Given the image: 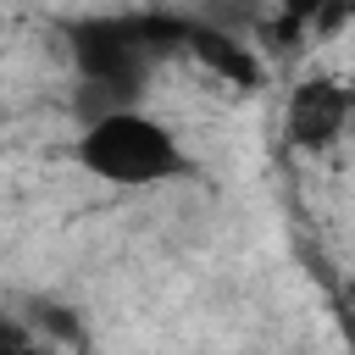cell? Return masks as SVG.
Wrapping results in <instances>:
<instances>
[{
    "mask_svg": "<svg viewBox=\"0 0 355 355\" xmlns=\"http://www.w3.org/2000/svg\"><path fill=\"white\" fill-rule=\"evenodd\" d=\"M78 161H83L94 178L116 183V189H144V183L178 178V172L189 166L183 150H178V139H172L155 116H144L139 105H122V111L89 122V128L78 133Z\"/></svg>",
    "mask_w": 355,
    "mask_h": 355,
    "instance_id": "6da1fadb",
    "label": "cell"
},
{
    "mask_svg": "<svg viewBox=\"0 0 355 355\" xmlns=\"http://www.w3.org/2000/svg\"><path fill=\"white\" fill-rule=\"evenodd\" d=\"M72 55H78V67H83L89 83H105L122 100H133L139 83H144V72H150V39H144V28L139 22H116V17L83 22Z\"/></svg>",
    "mask_w": 355,
    "mask_h": 355,
    "instance_id": "7a4b0ae2",
    "label": "cell"
},
{
    "mask_svg": "<svg viewBox=\"0 0 355 355\" xmlns=\"http://www.w3.org/2000/svg\"><path fill=\"white\" fill-rule=\"evenodd\" d=\"M349 122V89L333 83V78H305L294 83L288 94V111H283V128H288V144L294 150H327Z\"/></svg>",
    "mask_w": 355,
    "mask_h": 355,
    "instance_id": "3957f363",
    "label": "cell"
},
{
    "mask_svg": "<svg viewBox=\"0 0 355 355\" xmlns=\"http://www.w3.org/2000/svg\"><path fill=\"white\" fill-rule=\"evenodd\" d=\"M189 50H194L205 67H216L222 78H233V83H244V89L255 83V55H250L233 33H222V28H211V22H205V28H189Z\"/></svg>",
    "mask_w": 355,
    "mask_h": 355,
    "instance_id": "277c9868",
    "label": "cell"
},
{
    "mask_svg": "<svg viewBox=\"0 0 355 355\" xmlns=\"http://www.w3.org/2000/svg\"><path fill=\"white\" fill-rule=\"evenodd\" d=\"M28 322H33L44 338L83 344V322H78V311H72V305H61V300H33V305H28Z\"/></svg>",
    "mask_w": 355,
    "mask_h": 355,
    "instance_id": "5b68a950",
    "label": "cell"
},
{
    "mask_svg": "<svg viewBox=\"0 0 355 355\" xmlns=\"http://www.w3.org/2000/svg\"><path fill=\"white\" fill-rule=\"evenodd\" d=\"M205 11H211V28H222V33H233V28H255V22L266 17L261 0H211Z\"/></svg>",
    "mask_w": 355,
    "mask_h": 355,
    "instance_id": "8992f818",
    "label": "cell"
}]
</instances>
